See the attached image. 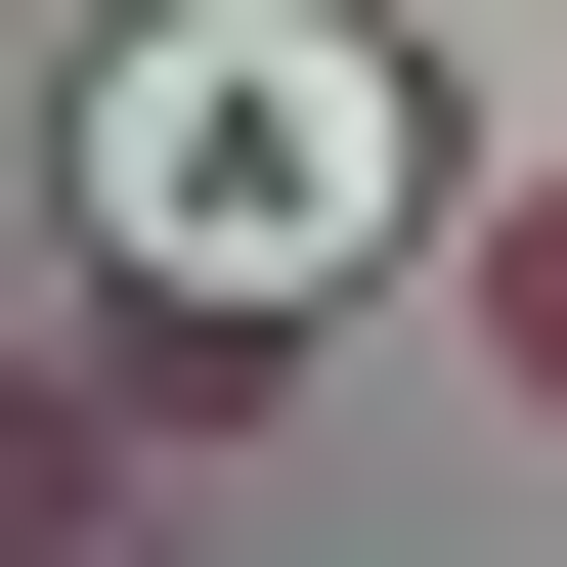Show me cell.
<instances>
[{
  "instance_id": "obj_1",
  "label": "cell",
  "mask_w": 567,
  "mask_h": 567,
  "mask_svg": "<svg viewBox=\"0 0 567 567\" xmlns=\"http://www.w3.org/2000/svg\"><path fill=\"white\" fill-rule=\"evenodd\" d=\"M393 218H481L393 0H175V44H87V393L132 436H262V350L393 262Z\"/></svg>"
},
{
  "instance_id": "obj_2",
  "label": "cell",
  "mask_w": 567,
  "mask_h": 567,
  "mask_svg": "<svg viewBox=\"0 0 567 567\" xmlns=\"http://www.w3.org/2000/svg\"><path fill=\"white\" fill-rule=\"evenodd\" d=\"M436 262H481V393L567 436V175H481V218H436Z\"/></svg>"
},
{
  "instance_id": "obj_3",
  "label": "cell",
  "mask_w": 567,
  "mask_h": 567,
  "mask_svg": "<svg viewBox=\"0 0 567 567\" xmlns=\"http://www.w3.org/2000/svg\"><path fill=\"white\" fill-rule=\"evenodd\" d=\"M87 481H132V393H87V350H0V567H44Z\"/></svg>"
}]
</instances>
